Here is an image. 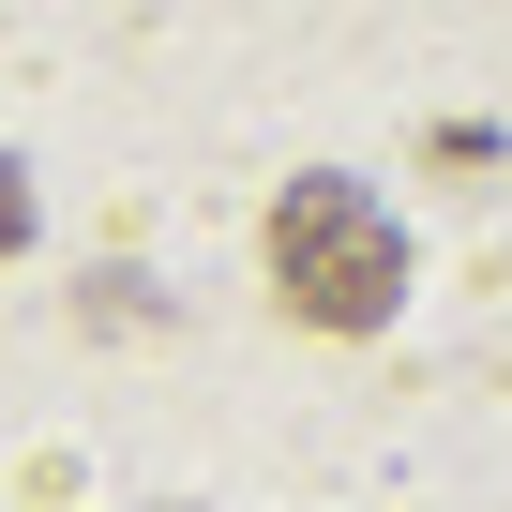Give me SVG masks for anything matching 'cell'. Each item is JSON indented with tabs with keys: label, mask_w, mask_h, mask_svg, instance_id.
Listing matches in <instances>:
<instances>
[{
	"label": "cell",
	"mask_w": 512,
	"mask_h": 512,
	"mask_svg": "<svg viewBox=\"0 0 512 512\" xmlns=\"http://www.w3.org/2000/svg\"><path fill=\"white\" fill-rule=\"evenodd\" d=\"M31 241V181H16V151H0V256Z\"/></svg>",
	"instance_id": "cell-2"
},
{
	"label": "cell",
	"mask_w": 512,
	"mask_h": 512,
	"mask_svg": "<svg viewBox=\"0 0 512 512\" xmlns=\"http://www.w3.org/2000/svg\"><path fill=\"white\" fill-rule=\"evenodd\" d=\"M272 302L302 317V332H392V302H407V241H392V211L362 196V181H287L272 196Z\"/></svg>",
	"instance_id": "cell-1"
}]
</instances>
